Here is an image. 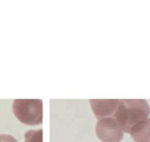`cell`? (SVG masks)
Listing matches in <instances>:
<instances>
[{"mask_svg": "<svg viewBox=\"0 0 150 142\" xmlns=\"http://www.w3.org/2000/svg\"><path fill=\"white\" fill-rule=\"evenodd\" d=\"M42 101L39 99H16L13 112L21 123L29 126L40 125L43 121Z\"/></svg>", "mask_w": 150, "mask_h": 142, "instance_id": "obj_2", "label": "cell"}, {"mask_svg": "<svg viewBox=\"0 0 150 142\" xmlns=\"http://www.w3.org/2000/svg\"><path fill=\"white\" fill-rule=\"evenodd\" d=\"M129 134H131L135 142H150V119H146L135 125Z\"/></svg>", "mask_w": 150, "mask_h": 142, "instance_id": "obj_5", "label": "cell"}, {"mask_svg": "<svg viewBox=\"0 0 150 142\" xmlns=\"http://www.w3.org/2000/svg\"><path fill=\"white\" fill-rule=\"evenodd\" d=\"M91 107L97 119H101L113 115L119 104L117 99H91Z\"/></svg>", "mask_w": 150, "mask_h": 142, "instance_id": "obj_4", "label": "cell"}, {"mask_svg": "<svg viewBox=\"0 0 150 142\" xmlns=\"http://www.w3.org/2000/svg\"><path fill=\"white\" fill-rule=\"evenodd\" d=\"M96 134L102 142H120L123 138V131L112 116L99 119Z\"/></svg>", "mask_w": 150, "mask_h": 142, "instance_id": "obj_3", "label": "cell"}, {"mask_svg": "<svg viewBox=\"0 0 150 142\" xmlns=\"http://www.w3.org/2000/svg\"><path fill=\"white\" fill-rule=\"evenodd\" d=\"M0 142H18V140L8 134H0Z\"/></svg>", "mask_w": 150, "mask_h": 142, "instance_id": "obj_7", "label": "cell"}, {"mask_svg": "<svg viewBox=\"0 0 150 142\" xmlns=\"http://www.w3.org/2000/svg\"><path fill=\"white\" fill-rule=\"evenodd\" d=\"M42 130H30L25 134V142H42Z\"/></svg>", "mask_w": 150, "mask_h": 142, "instance_id": "obj_6", "label": "cell"}, {"mask_svg": "<svg viewBox=\"0 0 150 142\" xmlns=\"http://www.w3.org/2000/svg\"><path fill=\"white\" fill-rule=\"evenodd\" d=\"M150 108L144 99H125L119 100L113 119L117 121L123 132L129 133L131 129L138 123L148 119Z\"/></svg>", "mask_w": 150, "mask_h": 142, "instance_id": "obj_1", "label": "cell"}]
</instances>
